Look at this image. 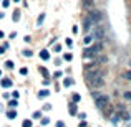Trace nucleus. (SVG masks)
Here are the masks:
<instances>
[{"label":"nucleus","mask_w":131,"mask_h":127,"mask_svg":"<svg viewBox=\"0 0 131 127\" xmlns=\"http://www.w3.org/2000/svg\"><path fill=\"white\" fill-rule=\"evenodd\" d=\"M40 56H42L43 60H48V58H50V54H48L47 50H42V51H40Z\"/></svg>","instance_id":"12"},{"label":"nucleus","mask_w":131,"mask_h":127,"mask_svg":"<svg viewBox=\"0 0 131 127\" xmlns=\"http://www.w3.org/2000/svg\"><path fill=\"white\" fill-rule=\"evenodd\" d=\"M0 84H2L3 88H10V86H12V81H10V79H7V78H3V79L0 81Z\"/></svg>","instance_id":"9"},{"label":"nucleus","mask_w":131,"mask_h":127,"mask_svg":"<svg viewBox=\"0 0 131 127\" xmlns=\"http://www.w3.org/2000/svg\"><path fill=\"white\" fill-rule=\"evenodd\" d=\"M88 18L91 20V23H93V25H96V23H100V22H101L103 15H101V12H100V10L91 8V10H88Z\"/></svg>","instance_id":"3"},{"label":"nucleus","mask_w":131,"mask_h":127,"mask_svg":"<svg viewBox=\"0 0 131 127\" xmlns=\"http://www.w3.org/2000/svg\"><path fill=\"white\" fill-rule=\"evenodd\" d=\"M103 112H105V116L108 117V116H111V112H113V107L110 106V104H108V106H106V107L103 109Z\"/></svg>","instance_id":"10"},{"label":"nucleus","mask_w":131,"mask_h":127,"mask_svg":"<svg viewBox=\"0 0 131 127\" xmlns=\"http://www.w3.org/2000/svg\"><path fill=\"white\" fill-rule=\"evenodd\" d=\"M22 127H32V120H28V119H25V120L22 122Z\"/></svg>","instance_id":"15"},{"label":"nucleus","mask_w":131,"mask_h":127,"mask_svg":"<svg viewBox=\"0 0 131 127\" xmlns=\"http://www.w3.org/2000/svg\"><path fill=\"white\" fill-rule=\"evenodd\" d=\"M7 68H13V63L12 61H7Z\"/></svg>","instance_id":"31"},{"label":"nucleus","mask_w":131,"mask_h":127,"mask_svg":"<svg viewBox=\"0 0 131 127\" xmlns=\"http://www.w3.org/2000/svg\"><path fill=\"white\" fill-rule=\"evenodd\" d=\"M13 2H20V0H13Z\"/></svg>","instance_id":"35"},{"label":"nucleus","mask_w":131,"mask_h":127,"mask_svg":"<svg viewBox=\"0 0 131 127\" xmlns=\"http://www.w3.org/2000/svg\"><path fill=\"white\" fill-rule=\"evenodd\" d=\"M123 97L126 101H131V91H126V92H123Z\"/></svg>","instance_id":"13"},{"label":"nucleus","mask_w":131,"mask_h":127,"mask_svg":"<svg viewBox=\"0 0 131 127\" xmlns=\"http://www.w3.org/2000/svg\"><path fill=\"white\" fill-rule=\"evenodd\" d=\"M91 96H93L95 99H98V97H100V96H101V94H100V92H95V91H93V92H91Z\"/></svg>","instance_id":"24"},{"label":"nucleus","mask_w":131,"mask_h":127,"mask_svg":"<svg viewBox=\"0 0 131 127\" xmlns=\"http://www.w3.org/2000/svg\"><path fill=\"white\" fill-rule=\"evenodd\" d=\"M91 41H93V35H91V36H85V43H86V45L91 43Z\"/></svg>","instance_id":"17"},{"label":"nucleus","mask_w":131,"mask_h":127,"mask_svg":"<svg viewBox=\"0 0 131 127\" xmlns=\"http://www.w3.org/2000/svg\"><path fill=\"white\" fill-rule=\"evenodd\" d=\"M12 96H13V99H18V96H20V94L17 92V91H13V94H12Z\"/></svg>","instance_id":"27"},{"label":"nucleus","mask_w":131,"mask_h":127,"mask_svg":"<svg viewBox=\"0 0 131 127\" xmlns=\"http://www.w3.org/2000/svg\"><path fill=\"white\" fill-rule=\"evenodd\" d=\"M71 79H65V81H63V84H65V86H71Z\"/></svg>","instance_id":"22"},{"label":"nucleus","mask_w":131,"mask_h":127,"mask_svg":"<svg viewBox=\"0 0 131 127\" xmlns=\"http://www.w3.org/2000/svg\"><path fill=\"white\" fill-rule=\"evenodd\" d=\"M70 112H71V116H75V114H76V107H75V104H71V106H70Z\"/></svg>","instance_id":"16"},{"label":"nucleus","mask_w":131,"mask_h":127,"mask_svg":"<svg viewBox=\"0 0 131 127\" xmlns=\"http://www.w3.org/2000/svg\"><path fill=\"white\" fill-rule=\"evenodd\" d=\"M3 36H5V33H3V31H0V38H3Z\"/></svg>","instance_id":"34"},{"label":"nucleus","mask_w":131,"mask_h":127,"mask_svg":"<svg viewBox=\"0 0 131 127\" xmlns=\"http://www.w3.org/2000/svg\"><path fill=\"white\" fill-rule=\"evenodd\" d=\"M18 18H20V13L18 12H15V13H13V20H18Z\"/></svg>","instance_id":"26"},{"label":"nucleus","mask_w":131,"mask_h":127,"mask_svg":"<svg viewBox=\"0 0 131 127\" xmlns=\"http://www.w3.org/2000/svg\"><path fill=\"white\" fill-rule=\"evenodd\" d=\"M20 73H22V74L25 76V74H27V68H22V69H20Z\"/></svg>","instance_id":"29"},{"label":"nucleus","mask_w":131,"mask_h":127,"mask_svg":"<svg viewBox=\"0 0 131 127\" xmlns=\"http://www.w3.org/2000/svg\"><path fill=\"white\" fill-rule=\"evenodd\" d=\"M71 58H73V56H71L70 53H66V54H65V60H66V61H71Z\"/></svg>","instance_id":"25"},{"label":"nucleus","mask_w":131,"mask_h":127,"mask_svg":"<svg viewBox=\"0 0 131 127\" xmlns=\"http://www.w3.org/2000/svg\"><path fill=\"white\" fill-rule=\"evenodd\" d=\"M91 27H93V23H91V20H90V18L86 17V18H85V23H83V28H85V30H86V31H88V30H90V28H91Z\"/></svg>","instance_id":"7"},{"label":"nucleus","mask_w":131,"mask_h":127,"mask_svg":"<svg viewBox=\"0 0 131 127\" xmlns=\"http://www.w3.org/2000/svg\"><path fill=\"white\" fill-rule=\"evenodd\" d=\"M9 106H10V107H17V101H10Z\"/></svg>","instance_id":"21"},{"label":"nucleus","mask_w":131,"mask_h":127,"mask_svg":"<svg viewBox=\"0 0 131 127\" xmlns=\"http://www.w3.org/2000/svg\"><path fill=\"white\" fill-rule=\"evenodd\" d=\"M95 61H96L98 64H105L106 61H108V58H106V56H98V58H95Z\"/></svg>","instance_id":"8"},{"label":"nucleus","mask_w":131,"mask_h":127,"mask_svg":"<svg viewBox=\"0 0 131 127\" xmlns=\"http://www.w3.org/2000/svg\"><path fill=\"white\" fill-rule=\"evenodd\" d=\"M108 104H110V97H108V96H100V97L96 99V107L101 109V111H103Z\"/></svg>","instance_id":"4"},{"label":"nucleus","mask_w":131,"mask_h":127,"mask_svg":"<svg viewBox=\"0 0 131 127\" xmlns=\"http://www.w3.org/2000/svg\"><path fill=\"white\" fill-rule=\"evenodd\" d=\"M43 18H45V15H43V13H42V15H40V17H38V25H42V22H43Z\"/></svg>","instance_id":"23"},{"label":"nucleus","mask_w":131,"mask_h":127,"mask_svg":"<svg viewBox=\"0 0 131 127\" xmlns=\"http://www.w3.org/2000/svg\"><path fill=\"white\" fill-rule=\"evenodd\" d=\"M103 36H105V30L103 28H96V30H95L93 38H103Z\"/></svg>","instance_id":"6"},{"label":"nucleus","mask_w":131,"mask_h":127,"mask_svg":"<svg viewBox=\"0 0 131 127\" xmlns=\"http://www.w3.org/2000/svg\"><path fill=\"white\" fill-rule=\"evenodd\" d=\"M80 99H81L80 94H73V102H80Z\"/></svg>","instance_id":"18"},{"label":"nucleus","mask_w":131,"mask_h":127,"mask_svg":"<svg viewBox=\"0 0 131 127\" xmlns=\"http://www.w3.org/2000/svg\"><path fill=\"white\" fill-rule=\"evenodd\" d=\"M40 71H42V74H43L45 78H48V71L45 69V68H40Z\"/></svg>","instance_id":"20"},{"label":"nucleus","mask_w":131,"mask_h":127,"mask_svg":"<svg viewBox=\"0 0 131 127\" xmlns=\"http://www.w3.org/2000/svg\"><path fill=\"white\" fill-rule=\"evenodd\" d=\"M48 122H50V120H48V117H45V119H43V120H42V124H43V126H47Z\"/></svg>","instance_id":"28"},{"label":"nucleus","mask_w":131,"mask_h":127,"mask_svg":"<svg viewBox=\"0 0 131 127\" xmlns=\"http://www.w3.org/2000/svg\"><path fill=\"white\" fill-rule=\"evenodd\" d=\"M93 3H95V0H81V7L85 10H91Z\"/></svg>","instance_id":"5"},{"label":"nucleus","mask_w":131,"mask_h":127,"mask_svg":"<svg viewBox=\"0 0 131 127\" xmlns=\"http://www.w3.org/2000/svg\"><path fill=\"white\" fill-rule=\"evenodd\" d=\"M7 117H9V119H15V117H17V111L10 109L9 112H7Z\"/></svg>","instance_id":"11"},{"label":"nucleus","mask_w":131,"mask_h":127,"mask_svg":"<svg viewBox=\"0 0 131 127\" xmlns=\"http://www.w3.org/2000/svg\"><path fill=\"white\" fill-rule=\"evenodd\" d=\"M86 82H88V86H90L91 89H100V88H103V86H105L103 71L100 69L96 74H93L91 78H88V79H86Z\"/></svg>","instance_id":"1"},{"label":"nucleus","mask_w":131,"mask_h":127,"mask_svg":"<svg viewBox=\"0 0 131 127\" xmlns=\"http://www.w3.org/2000/svg\"><path fill=\"white\" fill-rule=\"evenodd\" d=\"M0 76H2V71H0Z\"/></svg>","instance_id":"36"},{"label":"nucleus","mask_w":131,"mask_h":127,"mask_svg":"<svg viewBox=\"0 0 131 127\" xmlns=\"http://www.w3.org/2000/svg\"><path fill=\"white\" fill-rule=\"evenodd\" d=\"M101 51H103V43H95V45L88 46V48L83 51V58H93L95 60Z\"/></svg>","instance_id":"2"},{"label":"nucleus","mask_w":131,"mask_h":127,"mask_svg":"<svg viewBox=\"0 0 131 127\" xmlns=\"http://www.w3.org/2000/svg\"><path fill=\"white\" fill-rule=\"evenodd\" d=\"M56 127H63V122H61V120H58V122H56Z\"/></svg>","instance_id":"32"},{"label":"nucleus","mask_w":131,"mask_h":127,"mask_svg":"<svg viewBox=\"0 0 131 127\" xmlns=\"http://www.w3.org/2000/svg\"><path fill=\"white\" fill-rule=\"evenodd\" d=\"M123 78H124V79H128V81H131V69H128V71L124 73V74H123Z\"/></svg>","instance_id":"14"},{"label":"nucleus","mask_w":131,"mask_h":127,"mask_svg":"<svg viewBox=\"0 0 131 127\" xmlns=\"http://www.w3.org/2000/svg\"><path fill=\"white\" fill-rule=\"evenodd\" d=\"M38 96H40V97H42V96H43V97H47V96H48V91H40V92H38Z\"/></svg>","instance_id":"19"},{"label":"nucleus","mask_w":131,"mask_h":127,"mask_svg":"<svg viewBox=\"0 0 131 127\" xmlns=\"http://www.w3.org/2000/svg\"><path fill=\"white\" fill-rule=\"evenodd\" d=\"M23 54H25V56H32V51H30V50H28V51H23Z\"/></svg>","instance_id":"30"},{"label":"nucleus","mask_w":131,"mask_h":127,"mask_svg":"<svg viewBox=\"0 0 131 127\" xmlns=\"http://www.w3.org/2000/svg\"><path fill=\"white\" fill-rule=\"evenodd\" d=\"M5 53V48H2V46H0V54H3Z\"/></svg>","instance_id":"33"}]
</instances>
